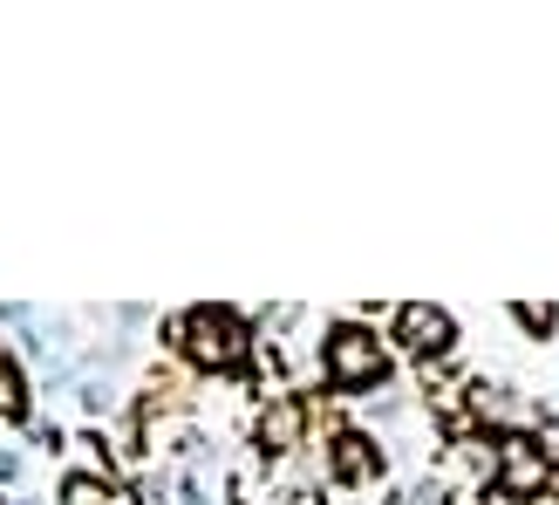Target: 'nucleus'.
I'll list each match as a JSON object with an SVG mask.
<instances>
[{"mask_svg": "<svg viewBox=\"0 0 559 505\" xmlns=\"http://www.w3.org/2000/svg\"><path fill=\"white\" fill-rule=\"evenodd\" d=\"M164 349L205 383H239V376H253L260 321L233 301H191L178 315H164Z\"/></svg>", "mask_w": 559, "mask_h": 505, "instance_id": "1", "label": "nucleus"}, {"mask_svg": "<svg viewBox=\"0 0 559 505\" xmlns=\"http://www.w3.org/2000/svg\"><path fill=\"white\" fill-rule=\"evenodd\" d=\"M314 376L328 383V397L376 403V397L396 389V349H389V334H376L361 315H334L314 334Z\"/></svg>", "mask_w": 559, "mask_h": 505, "instance_id": "2", "label": "nucleus"}, {"mask_svg": "<svg viewBox=\"0 0 559 505\" xmlns=\"http://www.w3.org/2000/svg\"><path fill=\"white\" fill-rule=\"evenodd\" d=\"M246 444H253V465L300 458L307 444H314V397H307V389H266V403L253 410Z\"/></svg>", "mask_w": 559, "mask_h": 505, "instance_id": "3", "label": "nucleus"}, {"mask_svg": "<svg viewBox=\"0 0 559 505\" xmlns=\"http://www.w3.org/2000/svg\"><path fill=\"white\" fill-rule=\"evenodd\" d=\"M389 349L409 355L416 369H443V362L457 355V315L451 307H437V301H403V307H389Z\"/></svg>", "mask_w": 559, "mask_h": 505, "instance_id": "4", "label": "nucleus"}, {"mask_svg": "<svg viewBox=\"0 0 559 505\" xmlns=\"http://www.w3.org/2000/svg\"><path fill=\"white\" fill-rule=\"evenodd\" d=\"M321 479L334 492H376L389 479V451L369 424H328L321 431Z\"/></svg>", "mask_w": 559, "mask_h": 505, "instance_id": "5", "label": "nucleus"}, {"mask_svg": "<svg viewBox=\"0 0 559 505\" xmlns=\"http://www.w3.org/2000/svg\"><path fill=\"white\" fill-rule=\"evenodd\" d=\"M491 485L519 498V505H539L546 485H552V458L539 451V437L533 431H498L491 444Z\"/></svg>", "mask_w": 559, "mask_h": 505, "instance_id": "6", "label": "nucleus"}, {"mask_svg": "<svg viewBox=\"0 0 559 505\" xmlns=\"http://www.w3.org/2000/svg\"><path fill=\"white\" fill-rule=\"evenodd\" d=\"M35 369H27V362L0 342V431H27L35 424Z\"/></svg>", "mask_w": 559, "mask_h": 505, "instance_id": "7", "label": "nucleus"}, {"mask_svg": "<svg viewBox=\"0 0 559 505\" xmlns=\"http://www.w3.org/2000/svg\"><path fill=\"white\" fill-rule=\"evenodd\" d=\"M55 505H117V479L96 465H75L55 479Z\"/></svg>", "mask_w": 559, "mask_h": 505, "instance_id": "8", "label": "nucleus"}, {"mask_svg": "<svg viewBox=\"0 0 559 505\" xmlns=\"http://www.w3.org/2000/svg\"><path fill=\"white\" fill-rule=\"evenodd\" d=\"M506 321L525 328V342H552V334H559V307L552 301H512Z\"/></svg>", "mask_w": 559, "mask_h": 505, "instance_id": "9", "label": "nucleus"}, {"mask_svg": "<svg viewBox=\"0 0 559 505\" xmlns=\"http://www.w3.org/2000/svg\"><path fill=\"white\" fill-rule=\"evenodd\" d=\"M75 403H82V416H117V376H75Z\"/></svg>", "mask_w": 559, "mask_h": 505, "instance_id": "10", "label": "nucleus"}, {"mask_svg": "<svg viewBox=\"0 0 559 505\" xmlns=\"http://www.w3.org/2000/svg\"><path fill=\"white\" fill-rule=\"evenodd\" d=\"M21 437H27V451H62V444H69V437H62V424H27Z\"/></svg>", "mask_w": 559, "mask_h": 505, "instance_id": "11", "label": "nucleus"}, {"mask_svg": "<svg viewBox=\"0 0 559 505\" xmlns=\"http://www.w3.org/2000/svg\"><path fill=\"white\" fill-rule=\"evenodd\" d=\"M109 321H117V328H151L157 315H151V307H109Z\"/></svg>", "mask_w": 559, "mask_h": 505, "instance_id": "12", "label": "nucleus"}, {"mask_svg": "<svg viewBox=\"0 0 559 505\" xmlns=\"http://www.w3.org/2000/svg\"><path fill=\"white\" fill-rule=\"evenodd\" d=\"M546 458H552V485H559V437H552V444H546Z\"/></svg>", "mask_w": 559, "mask_h": 505, "instance_id": "13", "label": "nucleus"}, {"mask_svg": "<svg viewBox=\"0 0 559 505\" xmlns=\"http://www.w3.org/2000/svg\"><path fill=\"white\" fill-rule=\"evenodd\" d=\"M14 498H21V492H0V505H14Z\"/></svg>", "mask_w": 559, "mask_h": 505, "instance_id": "14", "label": "nucleus"}]
</instances>
